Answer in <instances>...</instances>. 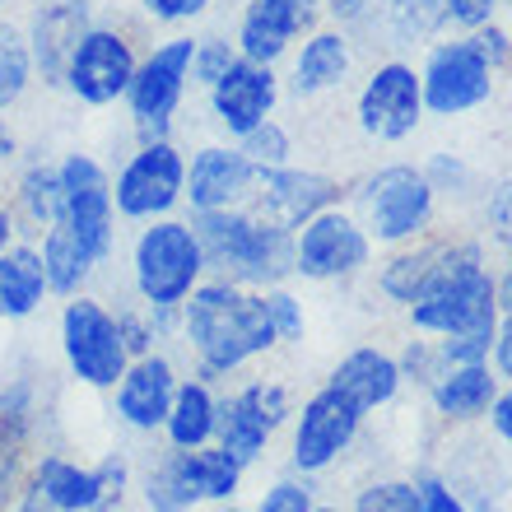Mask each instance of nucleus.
<instances>
[{"instance_id":"nucleus-1","label":"nucleus","mask_w":512,"mask_h":512,"mask_svg":"<svg viewBox=\"0 0 512 512\" xmlns=\"http://www.w3.org/2000/svg\"><path fill=\"white\" fill-rule=\"evenodd\" d=\"M499 317V280L489 270L485 238H438L429 280L405 308L410 331L433 340H466L489 354Z\"/></svg>"},{"instance_id":"nucleus-2","label":"nucleus","mask_w":512,"mask_h":512,"mask_svg":"<svg viewBox=\"0 0 512 512\" xmlns=\"http://www.w3.org/2000/svg\"><path fill=\"white\" fill-rule=\"evenodd\" d=\"M177 317H182L177 336L187 340V350L201 359L210 378H229L280 345L266 317V294L233 280H215V275H205L182 298Z\"/></svg>"},{"instance_id":"nucleus-3","label":"nucleus","mask_w":512,"mask_h":512,"mask_svg":"<svg viewBox=\"0 0 512 512\" xmlns=\"http://www.w3.org/2000/svg\"><path fill=\"white\" fill-rule=\"evenodd\" d=\"M191 229L201 238L205 275H215V280H233L247 289L294 280V233L266 224L247 205L191 215Z\"/></svg>"},{"instance_id":"nucleus-4","label":"nucleus","mask_w":512,"mask_h":512,"mask_svg":"<svg viewBox=\"0 0 512 512\" xmlns=\"http://www.w3.org/2000/svg\"><path fill=\"white\" fill-rule=\"evenodd\" d=\"M350 191V215L364 224L373 247H405L429 238L438 224V191L415 163H382Z\"/></svg>"},{"instance_id":"nucleus-5","label":"nucleus","mask_w":512,"mask_h":512,"mask_svg":"<svg viewBox=\"0 0 512 512\" xmlns=\"http://www.w3.org/2000/svg\"><path fill=\"white\" fill-rule=\"evenodd\" d=\"M205 280L201 238L187 219H149L131 243V284L145 308H182V298Z\"/></svg>"},{"instance_id":"nucleus-6","label":"nucleus","mask_w":512,"mask_h":512,"mask_svg":"<svg viewBox=\"0 0 512 512\" xmlns=\"http://www.w3.org/2000/svg\"><path fill=\"white\" fill-rule=\"evenodd\" d=\"M494 84L499 75L489 70V61L471 47L466 33H452V38H433L424 47V61H419V89H424V112L429 117H466V112L485 108L494 98Z\"/></svg>"},{"instance_id":"nucleus-7","label":"nucleus","mask_w":512,"mask_h":512,"mask_svg":"<svg viewBox=\"0 0 512 512\" xmlns=\"http://www.w3.org/2000/svg\"><path fill=\"white\" fill-rule=\"evenodd\" d=\"M373 238L350 215V205H326L294 229V275L312 284H345L373 266Z\"/></svg>"},{"instance_id":"nucleus-8","label":"nucleus","mask_w":512,"mask_h":512,"mask_svg":"<svg viewBox=\"0 0 512 512\" xmlns=\"http://www.w3.org/2000/svg\"><path fill=\"white\" fill-rule=\"evenodd\" d=\"M61 354L75 382L94 391H112L122 382L131 354L117 331V312H108L94 294H75L61 308Z\"/></svg>"},{"instance_id":"nucleus-9","label":"nucleus","mask_w":512,"mask_h":512,"mask_svg":"<svg viewBox=\"0 0 512 512\" xmlns=\"http://www.w3.org/2000/svg\"><path fill=\"white\" fill-rule=\"evenodd\" d=\"M191 52H196V38L173 33V38L154 42L149 56H140L135 80L126 89V108H131V122L145 140H163L168 126H173L191 84Z\"/></svg>"},{"instance_id":"nucleus-10","label":"nucleus","mask_w":512,"mask_h":512,"mask_svg":"<svg viewBox=\"0 0 512 512\" xmlns=\"http://www.w3.org/2000/svg\"><path fill=\"white\" fill-rule=\"evenodd\" d=\"M182 191H187V154L163 135V140H140V149L122 163L112 182V205L131 224H149L173 215L182 205Z\"/></svg>"},{"instance_id":"nucleus-11","label":"nucleus","mask_w":512,"mask_h":512,"mask_svg":"<svg viewBox=\"0 0 512 512\" xmlns=\"http://www.w3.org/2000/svg\"><path fill=\"white\" fill-rule=\"evenodd\" d=\"M424 89H419V66L405 56H387L368 70L354 98V126L378 140V145H401L424 126Z\"/></svg>"},{"instance_id":"nucleus-12","label":"nucleus","mask_w":512,"mask_h":512,"mask_svg":"<svg viewBox=\"0 0 512 512\" xmlns=\"http://www.w3.org/2000/svg\"><path fill=\"white\" fill-rule=\"evenodd\" d=\"M294 419V396L275 378H256L238 387L233 396H219V419H215V443L229 452L238 466L266 457L270 438Z\"/></svg>"},{"instance_id":"nucleus-13","label":"nucleus","mask_w":512,"mask_h":512,"mask_svg":"<svg viewBox=\"0 0 512 512\" xmlns=\"http://www.w3.org/2000/svg\"><path fill=\"white\" fill-rule=\"evenodd\" d=\"M56 168H61V191H66V205H61L56 224L103 266L112 247H117V205H112L108 168L94 154H66Z\"/></svg>"},{"instance_id":"nucleus-14","label":"nucleus","mask_w":512,"mask_h":512,"mask_svg":"<svg viewBox=\"0 0 512 512\" xmlns=\"http://www.w3.org/2000/svg\"><path fill=\"white\" fill-rule=\"evenodd\" d=\"M364 410L340 396L331 382L317 387L308 401L294 410V438H289V461H294L298 475H322L331 471L354 443H359V429H364Z\"/></svg>"},{"instance_id":"nucleus-15","label":"nucleus","mask_w":512,"mask_h":512,"mask_svg":"<svg viewBox=\"0 0 512 512\" xmlns=\"http://www.w3.org/2000/svg\"><path fill=\"white\" fill-rule=\"evenodd\" d=\"M135 66H140V56H135L131 33L117 24H94L75 42L61 84L80 98L84 108H112V103L126 98V89H131Z\"/></svg>"},{"instance_id":"nucleus-16","label":"nucleus","mask_w":512,"mask_h":512,"mask_svg":"<svg viewBox=\"0 0 512 512\" xmlns=\"http://www.w3.org/2000/svg\"><path fill=\"white\" fill-rule=\"evenodd\" d=\"M340 201H345V182L340 177L322 173V168H294V163H284V168L256 173L247 210H256L275 229L294 233L298 224H308L312 215H322L326 205H340Z\"/></svg>"},{"instance_id":"nucleus-17","label":"nucleus","mask_w":512,"mask_h":512,"mask_svg":"<svg viewBox=\"0 0 512 512\" xmlns=\"http://www.w3.org/2000/svg\"><path fill=\"white\" fill-rule=\"evenodd\" d=\"M317 24H322V0H247L233 47L247 61L280 66L284 56L294 52V42Z\"/></svg>"},{"instance_id":"nucleus-18","label":"nucleus","mask_w":512,"mask_h":512,"mask_svg":"<svg viewBox=\"0 0 512 512\" xmlns=\"http://www.w3.org/2000/svg\"><path fill=\"white\" fill-rule=\"evenodd\" d=\"M280 75L275 66H261V61H247L238 56L229 70H224V80H215L205 94H210V112H215L219 131L238 140L247 135L252 126H261L266 117H275L280 108Z\"/></svg>"},{"instance_id":"nucleus-19","label":"nucleus","mask_w":512,"mask_h":512,"mask_svg":"<svg viewBox=\"0 0 512 512\" xmlns=\"http://www.w3.org/2000/svg\"><path fill=\"white\" fill-rule=\"evenodd\" d=\"M256 187V168L247 163V154L238 145H205L191 154L187 163V191L182 201L191 205V215L205 210H233L247 205Z\"/></svg>"},{"instance_id":"nucleus-20","label":"nucleus","mask_w":512,"mask_h":512,"mask_svg":"<svg viewBox=\"0 0 512 512\" xmlns=\"http://www.w3.org/2000/svg\"><path fill=\"white\" fill-rule=\"evenodd\" d=\"M354 75V38L350 28L317 24L312 33L294 42L289 52V94L294 98H322Z\"/></svg>"},{"instance_id":"nucleus-21","label":"nucleus","mask_w":512,"mask_h":512,"mask_svg":"<svg viewBox=\"0 0 512 512\" xmlns=\"http://www.w3.org/2000/svg\"><path fill=\"white\" fill-rule=\"evenodd\" d=\"M177 368L168 354L149 350L140 359H131L117 382V419H122L126 429L135 433H159L163 419H168V405H173V391H177Z\"/></svg>"},{"instance_id":"nucleus-22","label":"nucleus","mask_w":512,"mask_h":512,"mask_svg":"<svg viewBox=\"0 0 512 512\" xmlns=\"http://www.w3.org/2000/svg\"><path fill=\"white\" fill-rule=\"evenodd\" d=\"M94 28V0H42L28 19V47H33V70L42 84H61L75 42Z\"/></svg>"},{"instance_id":"nucleus-23","label":"nucleus","mask_w":512,"mask_h":512,"mask_svg":"<svg viewBox=\"0 0 512 512\" xmlns=\"http://www.w3.org/2000/svg\"><path fill=\"white\" fill-rule=\"evenodd\" d=\"M326 382H331L340 396H350L364 415H373V410H387V405L401 396L405 373H401V359L391 350H382V345H359V350H350L331 368Z\"/></svg>"},{"instance_id":"nucleus-24","label":"nucleus","mask_w":512,"mask_h":512,"mask_svg":"<svg viewBox=\"0 0 512 512\" xmlns=\"http://www.w3.org/2000/svg\"><path fill=\"white\" fill-rule=\"evenodd\" d=\"M499 373L485 364H452L443 368L438 378L429 382V405L433 415L447 419V424H471V419H485L489 401H494V391H499Z\"/></svg>"},{"instance_id":"nucleus-25","label":"nucleus","mask_w":512,"mask_h":512,"mask_svg":"<svg viewBox=\"0 0 512 512\" xmlns=\"http://www.w3.org/2000/svg\"><path fill=\"white\" fill-rule=\"evenodd\" d=\"M28 475H33L42 494L56 503V512H112L94 466H80V461L47 452V457L28 461Z\"/></svg>"},{"instance_id":"nucleus-26","label":"nucleus","mask_w":512,"mask_h":512,"mask_svg":"<svg viewBox=\"0 0 512 512\" xmlns=\"http://www.w3.org/2000/svg\"><path fill=\"white\" fill-rule=\"evenodd\" d=\"M47 289V266H42L38 243H10L0 252V312L5 322H24L42 308Z\"/></svg>"},{"instance_id":"nucleus-27","label":"nucleus","mask_w":512,"mask_h":512,"mask_svg":"<svg viewBox=\"0 0 512 512\" xmlns=\"http://www.w3.org/2000/svg\"><path fill=\"white\" fill-rule=\"evenodd\" d=\"M215 419H219V396L205 378H182L173 391V405H168V419H163V438L177 452H191V447L215 443Z\"/></svg>"},{"instance_id":"nucleus-28","label":"nucleus","mask_w":512,"mask_h":512,"mask_svg":"<svg viewBox=\"0 0 512 512\" xmlns=\"http://www.w3.org/2000/svg\"><path fill=\"white\" fill-rule=\"evenodd\" d=\"M173 457H177V471H182V480H187L196 503H229L233 494L243 489L247 466H238L219 443L191 447V452H177L173 447Z\"/></svg>"},{"instance_id":"nucleus-29","label":"nucleus","mask_w":512,"mask_h":512,"mask_svg":"<svg viewBox=\"0 0 512 512\" xmlns=\"http://www.w3.org/2000/svg\"><path fill=\"white\" fill-rule=\"evenodd\" d=\"M433 256H438V233L415 238V243H405V247H387V256H382L378 270H373L378 294L387 298V303H396V308H410L415 294L424 289V280H429Z\"/></svg>"},{"instance_id":"nucleus-30","label":"nucleus","mask_w":512,"mask_h":512,"mask_svg":"<svg viewBox=\"0 0 512 512\" xmlns=\"http://www.w3.org/2000/svg\"><path fill=\"white\" fill-rule=\"evenodd\" d=\"M38 252H42V266H47V289L61 294V298L84 294V284L94 280V270H98L94 256L84 252V247L75 243L61 224H52V229L42 233Z\"/></svg>"},{"instance_id":"nucleus-31","label":"nucleus","mask_w":512,"mask_h":512,"mask_svg":"<svg viewBox=\"0 0 512 512\" xmlns=\"http://www.w3.org/2000/svg\"><path fill=\"white\" fill-rule=\"evenodd\" d=\"M66 191H61V168L56 163H33L24 168L19 187H14V215L24 219L33 233H47L61 219Z\"/></svg>"},{"instance_id":"nucleus-32","label":"nucleus","mask_w":512,"mask_h":512,"mask_svg":"<svg viewBox=\"0 0 512 512\" xmlns=\"http://www.w3.org/2000/svg\"><path fill=\"white\" fill-rule=\"evenodd\" d=\"M33 47H28V33L10 19H0V112H10L19 98L28 94L33 84Z\"/></svg>"},{"instance_id":"nucleus-33","label":"nucleus","mask_w":512,"mask_h":512,"mask_svg":"<svg viewBox=\"0 0 512 512\" xmlns=\"http://www.w3.org/2000/svg\"><path fill=\"white\" fill-rule=\"evenodd\" d=\"M33 415H38V391L33 382H10L0 391V447L28 457V438H33Z\"/></svg>"},{"instance_id":"nucleus-34","label":"nucleus","mask_w":512,"mask_h":512,"mask_svg":"<svg viewBox=\"0 0 512 512\" xmlns=\"http://www.w3.org/2000/svg\"><path fill=\"white\" fill-rule=\"evenodd\" d=\"M145 508L149 512H191V508H196L187 480H182V471H177L173 447H168V452L149 466V475H145Z\"/></svg>"},{"instance_id":"nucleus-35","label":"nucleus","mask_w":512,"mask_h":512,"mask_svg":"<svg viewBox=\"0 0 512 512\" xmlns=\"http://www.w3.org/2000/svg\"><path fill=\"white\" fill-rule=\"evenodd\" d=\"M233 145L247 154V163H252L256 173H266V168H284V163L294 159V135L284 131L275 117H266L261 126H252L247 135H238Z\"/></svg>"},{"instance_id":"nucleus-36","label":"nucleus","mask_w":512,"mask_h":512,"mask_svg":"<svg viewBox=\"0 0 512 512\" xmlns=\"http://www.w3.org/2000/svg\"><path fill=\"white\" fill-rule=\"evenodd\" d=\"M350 512H424V508H419L415 480H405V475H382V480H368V485L354 494Z\"/></svg>"},{"instance_id":"nucleus-37","label":"nucleus","mask_w":512,"mask_h":512,"mask_svg":"<svg viewBox=\"0 0 512 512\" xmlns=\"http://www.w3.org/2000/svg\"><path fill=\"white\" fill-rule=\"evenodd\" d=\"M261 294H266V317H270V326H275V340H280V345H298V340L308 336V308H303V298H298L289 284H270Z\"/></svg>"},{"instance_id":"nucleus-38","label":"nucleus","mask_w":512,"mask_h":512,"mask_svg":"<svg viewBox=\"0 0 512 512\" xmlns=\"http://www.w3.org/2000/svg\"><path fill=\"white\" fill-rule=\"evenodd\" d=\"M238 61V47L224 38H196V52H191V84L210 89L215 80H224V70Z\"/></svg>"},{"instance_id":"nucleus-39","label":"nucleus","mask_w":512,"mask_h":512,"mask_svg":"<svg viewBox=\"0 0 512 512\" xmlns=\"http://www.w3.org/2000/svg\"><path fill=\"white\" fill-rule=\"evenodd\" d=\"M503 5L508 0H443V24L452 33H475V28L503 19Z\"/></svg>"},{"instance_id":"nucleus-40","label":"nucleus","mask_w":512,"mask_h":512,"mask_svg":"<svg viewBox=\"0 0 512 512\" xmlns=\"http://www.w3.org/2000/svg\"><path fill=\"white\" fill-rule=\"evenodd\" d=\"M312 485L308 480H294V475H284V480H275V485L261 494V503H256L252 512H312Z\"/></svg>"},{"instance_id":"nucleus-41","label":"nucleus","mask_w":512,"mask_h":512,"mask_svg":"<svg viewBox=\"0 0 512 512\" xmlns=\"http://www.w3.org/2000/svg\"><path fill=\"white\" fill-rule=\"evenodd\" d=\"M471 38V47L489 61V70L494 75H503V70H512V33L503 28V19H494V24L475 28V33H466Z\"/></svg>"},{"instance_id":"nucleus-42","label":"nucleus","mask_w":512,"mask_h":512,"mask_svg":"<svg viewBox=\"0 0 512 512\" xmlns=\"http://www.w3.org/2000/svg\"><path fill=\"white\" fill-rule=\"evenodd\" d=\"M415 489H419V508L424 512H471V503L461 499V489L443 475H415Z\"/></svg>"},{"instance_id":"nucleus-43","label":"nucleus","mask_w":512,"mask_h":512,"mask_svg":"<svg viewBox=\"0 0 512 512\" xmlns=\"http://www.w3.org/2000/svg\"><path fill=\"white\" fill-rule=\"evenodd\" d=\"M117 331H122V345L131 359H140V354L159 350V336H154V322H149V312H117Z\"/></svg>"},{"instance_id":"nucleus-44","label":"nucleus","mask_w":512,"mask_h":512,"mask_svg":"<svg viewBox=\"0 0 512 512\" xmlns=\"http://www.w3.org/2000/svg\"><path fill=\"white\" fill-rule=\"evenodd\" d=\"M424 168V177L433 182V191L443 196V191H466L471 187V168L457 159V154H433L429 163H419Z\"/></svg>"},{"instance_id":"nucleus-45","label":"nucleus","mask_w":512,"mask_h":512,"mask_svg":"<svg viewBox=\"0 0 512 512\" xmlns=\"http://www.w3.org/2000/svg\"><path fill=\"white\" fill-rule=\"evenodd\" d=\"M94 471H98V480H103L108 508H122L126 485H131V461H126V452H103V461H98Z\"/></svg>"},{"instance_id":"nucleus-46","label":"nucleus","mask_w":512,"mask_h":512,"mask_svg":"<svg viewBox=\"0 0 512 512\" xmlns=\"http://www.w3.org/2000/svg\"><path fill=\"white\" fill-rule=\"evenodd\" d=\"M140 5L154 24H196L210 10V0H140Z\"/></svg>"},{"instance_id":"nucleus-47","label":"nucleus","mask_w":512,"mask_h":512,"mask_svg":"<svg viewBox=\"0 0 512 512\" xmlns=\"http://www.w3.org/2000/svg\"><path fill=\"white\" fill-rule=\"evenodd\" d=\"M378 0H322V19L336 28H359L373 19Z\"/></svg>"},{"instance_id":"nucleus-48","label":"nucleus","mask_w":512,"mask_h":512,"mask_svg":"<svg viewBox=\"0 0 512 512\" xmlns=\"http://www.w3.org/2000/svg\"><path fill=\"white\" fill-rule=\"evenodd\" d=\"M489 368L499 373V382H512V312H503L494 326V345H489Z\"/></svg>"},{"instance_id":"nucleus-49","label":"nucleus","mask_w":512,"mask_h":512,"mask_svg":"<svg viewBox=\"0 0 512 512\" xmlns=\"http://www.w3.org/2000/svg\"><path fill=\"white\" fill-rule=\"evenodd\" d=\"M24 475H28V457H19V452H5V447H0V512L10 508L14 489L24 485Z\"/></svg>"},{"instance_id":"nucleus-50","label":"nucleus","mask_w":512,"mask_h":512,"mask_svg":"<svg viewBox=\"0 0 512 512\" xmlns=\"http://www.w3.org/2000/svg\"><path fill=\"white\" fill-rule=\"evenodd\" d=\"M485 419H489V429L499 433V443L512 447V382H503V387L494 391V401H489Z\"/></svg>"},{"instance_id":"nucleus-51","label":"nucleus","mask_w":512,"mask_h":512,"mask_svg":"<svg viewBox=\"0 0 512 512\" xmlns=\"http://www.w3.org/2000/svg\"><path fill=\"white\" fill-rule=\"evenodd\" d=\"M10 512H56V503L42 494L33 475H24V485L14 489V499H10Z\"/></svg>"},{"instance_id":"nucleus-52","label":"nucleus","mask_w":512,"mask_h":512,"mask_svg":"<svg viewBox=\"0 0 512 512\" xmlns=\"http://www.w3.org/2000/svg\"><path fill=\"white\" fill-rule=\"evenodd\" d=\"M14 154H19V135L10 131V122L0 117V168H10Z\"/></svg>"},{"instance_id":"nucleus-53","label":"nucleus","mask_w":512,"mask_h":512,"mask_svg":"<svg viewBox=\"0 0 512 512\" xmlns=\"http://www.w3.org/2000/svg\"><path fill=\"white\" fill-rule=\"evenodd\" d=\"M14 233H19V229H14V210H10V205H0V252L14 243Z\"/></svg>"},{"instance_id":"nucleus-54","label":"nucleus","mask_w":512,"mask_h":512,"mask_svg":"<svg viewBox=\"0 0 512 512\" xmlns=\"http://www.w3.org/2000/svg\"><path fill=\"white\" fill-rule=\"evenodd\" d=\"M405 5H415V0H378V10L391 14V10H405Z\"/></svg>"},{"instance_id":"nucleus-55","label":"nucleus","mask_w":512,"mask_h":512,"mask_svg":"<svg viewBox=\"0 0 512 512\" xmlns=\"http://www.w3.org/2000/svg\"><path fill=\"white\" fill-rule=\"evenodd\" d=\"M312 512H340V508H331V503H312Z\"/></svg>"},{"instance_id":"nucleus-56","label":"nucleus","mask_w":512,"mask_h":512,"mask_svg":"<svg viewBox=\"0 0 512 512\" xmlns=\"http://www.w3.org/2000/svg\"><path fill=\"white\" fill-rule=\"evenodd\" d=\"M503 187H508V196H512V177H508V182H503Z\"/></svg>"},{"instance_id":"nucleus-57","label":"nucleus","mask_w":512,"mask_h":512,"mask_svg":"<svg viewBox=\"0 0 512 512\" xmlns=\"http://www.w3.org/2000/svg\"><path fill=\"white\" fill-rule=\"evenodd\" d=\"M219 512H243V508H219Z\"/></svg>"},{"instance_id":"nucleus-58","label":"nucleus","mask_w":512,"mask_h":512,"mask_svg":"<svg viewBox=\"0 0 512 512\" xmlns=\"http://www.w3.org/2000/svg\"><path fill=\"white\" fill-rule=\"evenodd\" d=\"M0 322H5V312H0Z\"/></svg>"}]
</instances>
